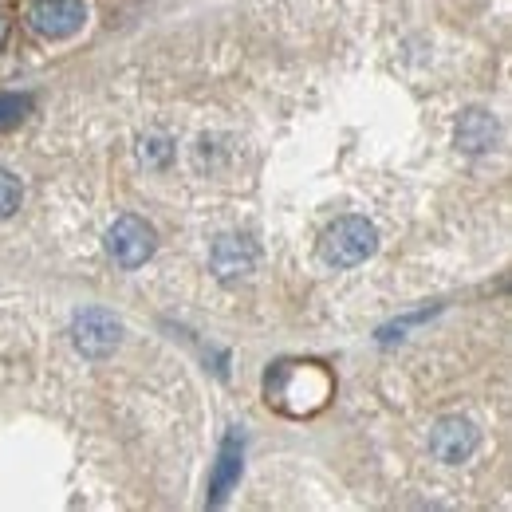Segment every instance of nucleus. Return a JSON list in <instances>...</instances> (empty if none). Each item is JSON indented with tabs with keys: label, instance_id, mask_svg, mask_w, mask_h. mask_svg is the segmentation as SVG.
Wrapping results in <instances>:
<instances>
[{
	"label": "nucleus",
	"instance_id": "1",
	"mask_svg": "<svg viewBox=\"0 0 512 512\" xmlns=\"http://www.w3.org/2000/svg\"><path fill=\"white\" fill-rule=\"evenodd\" d=\"M331 390H335V383H331L327 367L300 359V363H276L268 371L264 398H268V406H276L288 418H312L327 406Z\"/></svg>",
	"mask_w": 512,
	"mask_h": 512
},
{
	"label": "nucleus",
	"instance_id": "2",
	"mask_svg": "<svg viewBox=\"0 0 512 512\" xmlns=\"http://www.w3.org/2000/svg\"><path fill=\"white\" fill-rule=\"evenodd\" d=\"M379 249V233L367 217H339L320 237V260L327 268H355Z\"/></svg>",
	"mask_w": 512,
	"mask_h": 512
},
{
	"label": "nucleus",
	"instance_id": "3",
	"mask_svg": "<svg viewBox=\"0 0 512 512\" xmlns=\"http://www.w3.org/2000/svg\"><path fill=\"white\" fill-rule=\"evenodd\" d=\"M71 339L87 359H107L123 339V323L107 308H83L71 323Z\"/></svg>",
	"mask_w": 512,
	"mask_h": 512
},
{
	"label": "nucleus",
	"instance_id": "4",
	"mask_svg": "<svg viewBox=\"0 0 512 512\" xmlns=\"http://www.w3.org/2000/svg\"><path fill=\"white\" fill-rule=\"evenodd\" d=\"M107 253L115 256L123 268H142L150 256H154V229L134 217V213H123L111 233H107Z\"/></svg>",
	"mask_w": 512,
	"mask_h": 512
},
{
	"label": "nucleus",
	"instance_id": "5",
	"mask_svg": "<svg viewBox=\"0 0 512 512\" xmlns=\"http://www.w3.org/2000/svg\"><path fill=\"white\" fill-rule=\"evenodd\" d=\"M28 24L48 40H64L87 24V4L83 0H36L28 12Z\"/></svg>",
	"mask_w": 512,
	"mask_h": 512
},
{
	"label": "nucleus",
	"instance_id": "6",
	"mask_svg": "<svg viewBox=\"0 0 512 512\" xmlns=\"http://www.w3.org/2000/svg\"><path fill=\"white\" fill-rule=\"evenodd\" d=\"M241 469H245V434L229 430L221 449H217L213 477H209V505H225L229 501V493L241 485Z\"/></svg>",
	"mask_w": 512,
	"mask_h": 512
},
{
	"label": "nucleus",
	"instance_id": "7",
	"mask_svg": "<svg viewBox=\"0 0 512 512\" xmlns=\"http://www.w3.org/2000/svg\"><path fill=\"white\" fill-rule=\"evenodd\" d=\"M477 430H473V422H465V418H442L434 430H430V453L442 461V465H461V461H469L473 453H477Z\"/></svg>",
	"mask_w": 512,
	"mask_h": 512
},
{
	"label": "nucleus",
	"instance_id": "8",
	"mask_svg": "<svg viewBox=\"0 0 512 512\" xmlns=\"http://www.w3.org/2000/svg\"><path fill=\"white\" fill-rule=\"evenodd\" d=\"M253 264H256V249L245 237H221L213 245V272L221 280H237V276L253 272Z\"/></svg>",
	"mask_w": 512,
	"mask_h": 512
},
{
	"label": "nucleus",
	"instance_id": "9",
	"mask_svg": "<svg viewBox=\"0 0 512 512\" xmlns=\"http://www.w3.org/2000/svg\"><path fill=\"white\" fill-rule=\"evenodd\" d=\"M493 138H497L493 115H485V111L461 115V127H457V146H461V150H473V154H477V150H489Z\"/></svg>",
	"mask_w": 512,
	"mask_h": 512
},
{
	"label": "nucleus",
	"instance_id": "10",
	"mask_svg": "<svg viewBox=\"0 0 512 512\" xmlns=\"http://www.w3.org/2000/svg\"><path fill=\"white\" fill-rule=\"evenodd\" d=\"M20 197H24L20 178L8 174V170H0V217H12V213L20 209Z\"/></svg>",
	"mask_w": 512,
	"mask_h": 512
},
{
	"label": "nucleus",
	"instance_id": "11",
	"mask_svg": "<svg viewBox=\"0 0 512 512\" xmlns=\"http://www.w3.org/2000/svg\"><path fill=\"white\" fill-rule=\"evenodd\" d=\"M28 111H32V99L28 95H0V130L16 127Z\"/></svg>",
	"mask_w": 512,
	"mask_h": 512
},
{
	"label": "nucleus",
	"instance_id": "12",
	"mask_svg": "<svg viewBox=\"0 0 512 512\" xmlns=\"http://www.w3.org/2000/svg\"><path fill=\"white\" fill-rule=\"evenodd\" d=\"M170 142L166 138H150V142H142V158L150 162V166H162V162H170Z\"/></svg>",
	"mask_w": 512,
	"mask_h": 512
},
{
	"label": "nucleus",
	"instance_id": "13",
	"mask_svg": "<svg viewBox=\"0 0 512 512\" xmlns=\"http://www.w3.org/2000/svg\"><path fill=\"white\" fill-rule=\"evenodd\" d=\"M4 36H8V20H0V44H4Z\"/></svg>",
	"mask_w": 512,
	"mask_h": 512
}]
</instances>
